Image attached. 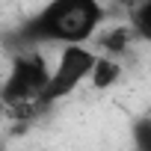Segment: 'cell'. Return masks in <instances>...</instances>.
Masks as SVG:
<instances>
[{
  "instance_id": "obj_1",
  "label": "cell",
  "mask_w": 151,
  "mask_h": 151,
  "mask_svg": "<svg viewBox=\"0 0 151 151\" xmlns=\"http://www.w3.org/2000/svg\"><path fill=\"white\" fill-rule=\"evenodd\" d=\"M104 21V6L98 0H50V3L24 24L21 45L59 42V45H86Z\"/></svg>"
},
{
  "instance_id": "obj_2",
  "label": "cell",
  "mask_w": 151,
  "mask_h": 151,
  "mask_svg": "<svg viewBox=\"0 0 151 151\" xmlns=\"http://www.w3.org/2000/svg\"><path fill=\"white\" fill-rule=\"evenodd\" d=\"M95 62V53L86 45H62V53L56 59V65L47 74V83L39 95L42 107H50L62 98H68L74 89H77L86 77H89V68Z\"/></svg>"
},
{
  "instance_id": "obj_3",
  "label": "cell",
  "mask_w": 151,
  "mask_h": 151,
  "mask_svg": "<svg viewBox=\"0 0 151 151\" xmlns=\"http://www.w3.org/2000/svg\"><path fill=\"white\" fill-rule=\"evenodd\" d=\"M47 59L36 50H27V53H18L9 65V74L3 86H0V104L6 107H15V104H30V101H39L45 83H47Z\"/></svg>"
},
{
  "instance_id": "obj_4",
  "label": "cell",
  "mask_w": 151,
  "mask_h": 151,
  "mask_svg": "<svg viewBox=\"0 0 151 151\" xmlns=\"http://www.w3.org/2000/svg\"><path fill=\"white\" fill-rule=\"evenodd\" d=\"M119 77H122L119 59H116V56H107V53H104V56L95 53V62H92V68H89V77H86V80H92L95 89H110Z\"/></svg>"
},
{
  "instance_id": "obj_5",
  "label": "cell",
  "mask_w": 151,
  "mask_h": 151,
  "mask_svg": "<svg viewBox=\"0 0 151 151\" xmlns=\"http://www.w3.org/2000/svg\"><path fill=\"white\" fill-rule=\"evenodd\" d=\"M133 39H136V33L130 30V24H124V27H113L104 36H98V45H101V50L107 56H122V53H127Z\"/></svg>"
},
{
  "instance_id": "obj_6",
  "label": "cell",
  "mask_w": 151,
  "mask_h": 151,
  "mask_svg": "<svg viewBox=\"0 0 151 151\" xmlns=\"http://www.w3.org/2000/svg\"><path fill=\"white\" fill-rule=\"evenodd\" d=\"M148 130H151V119H148V116H142V119L136 122V127H133V133H136V145H139L142 151H148V148H151V136H148Z\"/></svg>"
},
{
  "instance_id": "obj_7",
  "label": "cell",
  "mask_w": 151,
  "mask_h": 151,
  "mask_svg": "<svg viewBox=\"0 0 151 151\" xmlns=\"http://www.w3.org/2000/svg\"><path fill=\"white\" fill-rule=\"evenodd\" d=\"M116 3H119L122 9H130V6H136V3H139V0H116Z\"/></svg>"
}]
</instances>
